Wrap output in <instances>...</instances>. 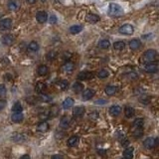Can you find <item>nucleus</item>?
<instances>
[{
    "instance_id": "f257e3e1",
    "label": "nucleus",
    "mask_w": 159,
    "mask_h": 159,
    "mask_svg": "<svg viewBox=\"0 0 159 159\" xmlns=\"http://www.w3.org/2000/svg\"><path fill=\"white\" fill-rule=\"evenodd\" d=\"M107 14L110 17H119L123 15V10L122 8V6H119L118 4L112 3L108 6V11Z\"/></svg>"
},
{
    "instance_id": "f03ea898",
    "label": "nucleus",
    "mask_w": 159,
    "mask_h": 159,
    "mask_svg": "<svg viewBox=\"0 0 159 159\" xmlns=\"http://www.w3.org/2000/svg\"><path fill=\"white\" fill-rule=\"evenodd\" d=\"M156 58H157V52L153 49H150V50H147V51L142 55V62L145 63V64L152 63L155 61Z\"/></svg>"
},
{
    "instance_id": "7ed1b4c3",
    "label": "nucleus",
    "mask_w": 159,
    "mask_h": 159,
    "mask_svg": "<svg viewBox=\"0 0 159 159\" xmlns=\"http://www.w3.org/2000/svg\"><path fill=\"white\" fill-rule=\"evenodd\" d=\"M158 144V138L153 137H147L143 141V146L146 149H154Z\"/></svg>"
},
{
    "instance_id": "20e7f679",
    "label": "nucleus",
    "mask_w": 159,
    "mask_h": 159,
    "mask_svg": "<svg viewBox=\"0 0 159 159\" xmlns=\"http://www.w3.org/2000/svg\"><path fill=\"white\" fill-rule=\"evenodd\" d=\"M144 70H145V72L150 73V74L156 73V72L158 71V65H157V63H154V62L148 63V64H146V65H145Z\"/></svg>"
},
{
    "instance_id": "39448f33",
    "label": "nucleus",
    "mask_w": 159,
    "mask_h": 159,
    "mask_svg": "<svg viewBox=\"0 0 159 159\" xmlns=\"http://www.w3.org/2000/svg\"><path fill=\"white\" fill-rule=\"evenodd\" d=\"M11 140L13 141V142H23V141L26 140V136L24 134H22V133H19V132H14L13 134L11 135Z\"/></svg>"
},
{
    "instance_id": "423d86ee",
    "label": "nucleus",
    "mask_w": 159,
    "mask_h": 159,
    "mask_svg": "<svg viewBox=\"0 0 159 159\" xmlns=\"http://www.w3.org/2000/svg\"><path fill=\"white\" fill-rule=\"evenodd\" d=\"M119 33L123 35H131L133 33V27L130 24H124L119 28Z\"/></svg>"
},
{
    "instance_id": "0eeeda50",
    "label": "nucleus",
    "mask_w": 159,
    "mask_h": 159,
    "mask_svg": "<svg viewBox=\"0 0 159 159\" xmlns=\"http://www.w3.org/2000/svg\"><path fill=\"white\" fill-rule=\"evenodd\" d=\"M20 6H21V3L19 0H10L8 2V9L11 11H17L19 10Z\"/></svg>"
},
{
    "instance_id": "6e6552de",
    "label": "nucleus",
    "mask_w": 159,
    "mask_h": 159,
    "mask_svg": "<svg viewBox=\"0 0 159 159\" xmlns=\"http://www.w3.org/2000/svg\"><path fill=\"white\" fill-rule=\"evenodd\" d=\"M70 125H71V118L68 115H65V117H63L60 119V126L62 128L67 129V128L70 127Z\"/></svg>"
},
{
    "instance_id": "1a4fd4ad",
    "label": "nucleus",
    "mask_w": 159,
    "mask_h": 159,
    "mask_svg": "<svg viewBox=\"0 0 159 159\" xmlns=\"http://www.w3.org/2000/svg\"><path fill=\"white\" fill-rule=\"evenodd\" d=\"M12 27V21L11 19L6 18L0 21V28L2 30H8Z\"/></svg>"
},
{
    "instance_id": "9d476101",
    "label": "nucleus",
    "mask_w": 159,
    "mask_h": 159,
    "mask_svg": "<svg viewBox=\"0 0 159 159\" xmlns=\"http://www.w3.org/2000/svg\"><path fill=\"white\" fill-rule=\"evenodd\" d=\"M80 141V137L78 135H73L71 136V137L68 139L67 141V144L69 147H75V146L78 145V143H79Z\"/></svg>"
},
{
    "instance_id": "9b49d317",
    "label": "nucleus",
    "mask_w": 159,
    "mask_h": 159,
    "mask_svg": "<svg viewBox=\"0 0 159 159\" xmlns=\"http://www.w3.org/2000/svg\"><path fill=\"white\" fill-rule=\"evenodd\" d=\"M24 119V115L22 112H13V114L11 115V120L15 123L22 122Z\"/></svg>"
},
{
    "instance_id": "f8f14e48",
    "label": "nucleus",
    "mask_w": 159,
    "mask_h": 159,
    "mask_svg": "<svg viewBox=\"0 0 159 159\" xmlns=\"http://www.w3.org/2000/svg\"><path fill=\"white\" fill-rule=\"evenodd\" d=\"M95 95V90H92V89H87L84 90V93H83V100H89L90 98H93Z\"/></svg>"
},
{
    "instance_id": "ddd939ff",
    "label": "nucleus",
    "mask_w": 159,
    "mask_h": 159,
    "mask_svg": "<svg viewBox=\"0 0 159 159\" xmlns=\"http://www.w3.org/2000/svg\"><path fill=\"white\" fill-rule=\"evenodd\" d=\"M36 19L39 23H45L48 19V15L46 12L39 11V12H37V14H36Z\"/></svg>"
},
{
    "instance_id": "4468645a",
    "label": "nucleus",
    "mask_w": 159,
    "mask_h": 159,
    "mask_svg": "<svg viewBox=\"0 0 159 159\" xmlns=\"http://www.w3.org/2000/svg\"><path fill=\"white\" fill-rule=\"evenodd\" d=\"M94 77V74L90 72H82L78 75V80L80 81H85V80H89V79H92Z\"/></svg>"
},
{
    "instance_id": "2eb2a0df",
    "label": "nucleus",
    "mask_w": 159,
    "mask_h": 159,
    "mask_svg": "<svg viewBox=\"0 0 159 159\" xmlns=\"http://www.w3.org/2000/svg\"><path fill=\"white\" fill-rule=\"evenodd\" d=\"M122 112V107L119 105H112V107H110V113L112 115V117H118Z\"/></svg>"
},
{
    "instance_id": "dca6fc26",
    "label": "nucleus",
    "mask_w": 159,
    "mask_h": 159,
    "mask_svg": "<svg viewBox=\"0 0 159 159\" xmlns=\"http://www.w3.org/2000/svg\"><path fill=\"white\" fill-rule=\"evenodd\" d=\"M140 46H141V42H140V40H138V39H132L129 42V48L131 50H133V51L138 50L140 48Z\"/></svg>"
},
{
    "instance_id": "f3484780",
    "label": "nucleus",
    "mask_w": 159,
    "mask_h": 159,
    "mask_svg": "<svg viewBox=\"0 0 159 159\" xmlns=\"http://www.w3.org/2000/svg\"><path fill=\"white\" fill-rule=\"evenodd\" d=\"M74 103H75V100H73L72 98H67L64 102H63L62 107H63L64 110H68V108L72 107L73 105H74Z\"/></svg>"
},
{
    "instance_id": "a211bd4d",
    "label": "nucleus",
    "mask_w": 159,
    "mask_h": 159,
    "mask_svg": "<svg viewBox=\"0 0 159 159\" xmlns=\"http://www.w3.org/2000/svg\"><path fill=\"white\" fill-rule=\"evenodd\" d=\"M48 129H49V124H48L46 122H42L37 125V130L41 133L47 132Z\"/></svg>"
},
{
    "instance_id": "6ab92c4d",
    "label": "nucleus",
    "mask_w": 159,
    "mask_h": 159,
    "mask_svg": "<svg viewBox=\"0 0 159 159\" xmlns=\"http://www.w3.org/2000/svg\"><path fill=\"white\" fill-rule=\"evenodd\" d=\"M86 20H87L88 22H90V23H97V22L100 21V16L98 15H95V14H88L87 17H86Z\"/></svg>"
},
{
    "instance_id": "aec40b11",
    "label": "nucleus",
    "mask_w": 159,
    "mask_h": 159,
    "mask_svg": "<svg viewBox=\"0 0 159 159\" xmlns=\"http://www.w3.org/2000/svg\"><path fill=\"white\" fill-rule=\"evenodd\" d=\"M133 153H134V149H133V147H126L124 149V151H123L122 155L124 156V158H126V159H132Z\"/></svg>"
},
{
    "instance_id": "412c9836",
    "label": "nucleus",
    "mask_w": 159,
    "mask_h": 159,
    "mask_svg": "<svg viewBox=\"0 0 159 159\" xmlns=\"http://www.w3.org/2000/svg\"><path fill=\"white\" fill-rule=\"evenodd\" d=\"M105 92L107 95H114L115 93L117 92V88L114 87V86H112V85L107 86L105 89Z\"/></svg>"
},
{
    "instance_id": "4be33fe9",
    "label": "nucleus",
    "mask_w": 159,
    "mask_h": 159,
    "mask_svg": "<svg viewBox=\"0 0 159 159\" xmlns=\"http://www.w3.org/2000/svg\"><path fill=\"white\" fill-rule=\"evenodd\" d=\"M85 113V107H76L74 108V110H73V114H74V117H83Z\"/></svg>"
},
{
    "instance_id": "5701e85b",
    "label": "nucleus",
    "mask_w": 159,
    "mask_h": 159,
    "mask_svg": "<svg viewBox=\"0 0 159 159\" xmlns=\"http://www.w3.org/2000/svg\"><path fill=\"white\" fill-rule=\"evenodd\" d=\"M2 42H3L5 45H8V46H10V45H12L14 43V37L10 34H7L2 38Z\"/></svg>"
},
{
    "instance_id": "b1692460",
    "label": "nucleus",
    "mask_w": 159,
    "mask_h": 159,
    "mask_svg": "<svg viewBox=\"0 0 159 159\" xmlns=\"http://www.w3.org/2000/svg\"><path fill=\"white\" fill-rule=\"evenodd\" d=\"M47 89V87H46V85L44 84V83H41V82H39V83H37V85H36V87H35V90H36V93H38V94H43V93Z\"/></svg>"
},
{
    "instance_id": "393cba45",
    "label": "nucleus",
    "mask_w": 159,
    "mask_h": 159,
    "mask_svg": "<svg viewBox=\"0 0 159 159\" xmlns=\"http://www.w3.org/2000/svg\"><path fill=\"white\" fill-rule=\"evenodd\" d=\"M60 113V108L58 105H53V107L49 110V115L50 117H57L58 114Z\"/></svg>"
},
{
    "instance_id": "a878e982",
    "label": "nucleus",
    "mask_w": 159,
    "mask_h": 159,
    "mask_svg": "<svg viewBox=\"0 0 159 159\" xmlns=\"http://www.w3.org/2000/svg\"><path fill=\"white\" fill-rule=\"evenodd\" d=\"M144 125V120L143 118H136L132 122V128H142Z\"/></svg>"
},
{
    "instance_id": "bb28decb",
    "label": "nucleus",
    "mask_w": 159,
    "mask_h": 159,
    "mask_svg": "<svg viewBox=\"0 0 159 159\" xmlns=\"http://www.w3.org/2000/svg\"><path fill=\"white\" fill-rule=\"evenodd\" d=\"M48 72H49V69H48L47 66L45 65H41L38 67V70H37V73L39 76H45L48 74Z\"/></svg>"
},
{
    "instance_id": "cd10ccee",
    "label": "nucleus",
    "mask_w": 159,
    "mask_h": 159,
    "mask_svg": "<svg viewBox=\"0 0 159 159\" xmlns=\"http://www.w3.org/2000/svg\"><path fill=\"white\" fill-rule=\"evenodd\" d=\"M74 69H75V65H74V63H72V62H67L64 66H63V70L67 73L73 72Z\"/></svg>"
},
{
    "instance_id": "c85d7f7f",
    "label": "nucleus",
    "mask_w": 159,
    "mask_h": 159,
    "mask_svg": "<svg viewBox=\"0 0 159 159\" xmlns=\"http://www.w3.org/2000/svg\"><path fill=\"white\" fill-rule=\"evenodd\" d=\"M134 110H133V107H125L124 108V115H125V117H127V118H130V117H132L133 115H134Z\"/></svg>"
},
{
    "instance_id": "c756f323",
    "label": "nucleus",
    "mask_w": 159,
    "mask_h": 159,
    "mask_svg": "<svg viewBox=\"0 0 159 159\" xmlns=\"http://www.w3.org/2000/svg\"><path fill=\"white\" fill-rule=\"evenodd\" d=\"M84 90V85L82 84V83L80 82H76L74 85H73V90H74L75 93H81L82 90Z\"/></svg>"
},
{
    "instance_id": "7c9ffc66",
    "label": "nucleus",
    "mask_w": 159,
    "mask_h": 159,
    "mask_svg": "<svg viewBox=\"0 0 159 159\" xmlns=\"http://www.w3.org/2000/svg\"><path fill=\"white\" fill-rule=\"evenodd\" d=\"M28 50L30 52H37L38 50H39V45H38V43L35 41H32L28 45Z\"/></svg>"
},
{
    "instance_id": "2f4dec72",
    "label": "nucleus",
    "mask_w": 159,
    "mask_h": 159,
    "mask_svg": "<svg viewBox=\"0 0 159 159\" xmlns=\"http://www.w3.org/2000/svg\"><path fill=\"white\" fill-rule=\"evenodd\" d=\"M113 48H114L115 50H117V51H122V50H123L125 48V43L122 41H117L113 44Z\"/></svg>"
},
{
    "instance_id": "473e14b6",
    "label": "nucleus",
    "mask_w": 159,
    "mask_h": 159,
    "mask_svg": "<svg viewBox=\"0 0 159 159\" xmlns=\"http://www.w3.org/2000/svg\"><path fill=\"white\" fill-rule=\"evenodd\" d=\"M132 135L135 138H140L143 135V129L142 128H133L132 130Z\"/></svg>"
},
{
    "instance_id": "72a5a7b5",
    "label": "nucleus",
    "mask_w": 159,
    "mask_h": 159,
    "mask_svg": "<svg viewBox=\"0 0 159 159\" xmlns=\"http://www.w3.org/2000/svg\"><path fill=\"white\" fill-rule=\"evenodd\" d=\"M12 110L13 112H21L23 110V107H22V105L20 103V102H16L12 107Z\"/></svg>"
},
{
    "instance_id": "f704fd0d",
    "label": "nucleus",
    "mask_w": 159,
    "mask_h": 159,
    "mask_svg": "<svg viewBox=\"0 0 159 159\" xmlns=\"http://www.w3.org/2000/svg\"><path fill=\"white\" fill-rule=\"evenodd\" d=\"M98 46L102 48V49H107V48L110 46V43L107 39H102L98 43Z\"/></svg>"
},
{
    "instance_id": "c9c22d12",
    "label": "nucleus",
    "mask_w": 159,
    "mask_h": 159,
    "mask_svg": "<svg viewBox=\"0 0 159 159\" xmlns=\"http://www.w3.org/2000/svg\"><path fill=\"white\" fill-rule=\"evenodd\" d=\"M82 30H83V27L81 26V25H74V26H72L70 28V32L72 33V34H78V33H80Z\"/></svg>"
},
{
    "instance_id": "e433bc0d",
    "label": "nucleus",
    "mask_w": 159,
    "mask_h": 159,
    "mask_svg": "<svg viewBox=\"0 0 159 159\" xmlns=\"http://www.w3.org/2000/svg\"><path fill=\"white\" fill-rule=\"evenodd\" d=\"M108 76H110V73H108V71H107L105 69L100 70V72L98 73V77L100 78V79H105V78H107Z\"/></svg>"
},
{
    "instance_id": "4c0bfd02",
    "label": "nucleus",
    "mask_w": 159,
    "mask_h": 159,
    "mask_svg": "<svg viewBox=\"0 0 159 159\" xmlns=\"http://www.w3.org/2000/svg\"><path fill=\"white\" fill-rule=\"evenodd\" d=\"M59 87H60V89L63 90H67L68 88H69V83H68V81H66V80H62V81H60L59 82Z\"/></svg>"
},
{
    "instance_id": "58836bf2",
    "label": "nucleus",
    "mask_w": 159,
    "mask_h": 159,
    "mask_svg": "<svg viewBox=\"0 0 159 159\" xmlns=\"http://www.w3.org/2000/svg\"><path fill=\"white\" fill-rule=\"evenodd\" d=\"M7 90L4 85H0V98H4L6 95Z\"/></svg>"
},
{
    "instance_id": "ea45409f",
    "label": "nucleus",
    "mask_w": 159,
    "mask_h": 159,
    "mask_svg": "<svg viewBox=\"0 0 159 159\" xmlns=\"http://www.w3.org/2000/svg\"><path fill=\"white\" fill-rule=\"evenodd\" d=\"M57 57V53L56 52H50L47 54V59L49 60V61H53V60H55Z\"/></svg>"
},
{
    "instance_id": "a19ab883",
    "label": "nucleus",
    "mask_w": 159,
    "mask_h": 159,
    "mask_svg": "<svg viewBox=\"0 0 159 159\" xmlns=\"http://www.w3.org/2000/svg\"><path fill=\"white\" fill-rule=\"evenodd\" d=\"M39 117L41 118L42 120H45V119H47L48 117H50V115H49V110H46V112L40 113V114H39Z\"/></svg>"
},
{
    "instance_id": "79ce46f5",
    "label": "nucleus",
    "mask_w": 159,
    "mask_h": 159,
    "mask_svg": "<svg viewBox=\"0 0 159 159\" xmlns=\"http://www.w3.org/2000/svg\"><path fill=\"white\" fill-rule=\"evenodd\" d=\"M40 98L42 100V102H50V100H52V98L50 97V95H43V94H41Z\"/></svg>"
},
{
    "instance_id": "37998d69",
    "label": "nucleus",
    "mask_w": 159,
    "mask_h": 159,
    "mask_svg": "<svg viewBox=\"0 0 159 159\" xmlns=\"http://www.w3.org/2000/svg\"><path fill=\"white\" fill-rule=\"evenodd\" d=\"M57 17L55 16V15H51V16H50V18H49V22L51 24H55L57 22Z\"/></svg>"
},
{
    "instance_id": "c03bdc74",
    "label": "nucleus",
    "mask_w": 159,
    "mask_h": 159,
    "mask_svg": "<svg viewBox=\"0 0 159 159\" xmlns=\"http://www.w3.org/2000/svg\"><path fill=\"white\" fill-rule=\"evenodd\" d=\"M128 144H129V141H128V139H126V138H123V139L122 140V145L124 146V147H127Z\"/></svg>"
},
{
    "instance_id": "a18cd8bd",
    "label": "nucleus",
    "mask_w": 159,
    "mask_h": 159,
    "mask_svg": "<svg viewBox=\"0 0 159 159\" xmlns=\"http://www.w3.org/2000/svg\"><path fill=\"white\" fill-rule=\"evenodd\" d=\"M5 107H6V102L3 100H0V110H3Z\"/></svg>"
},
{
    "instance_id": "49530a36",
    "label": "nucleus",
    "mask_w": 159,
    "mask_h": 159,
    "mask_svg": "<svg viewBox=\"0 0 159 159\" xmlns=\"http://www.w3.org/2000/svg\"><path fill=\"white\" fill-rule=\"evenodd\" d=\"M51 159H64V157H63L62 155H59V154H55V155H53Z\"/></svg>"
},
{
    "instance_id": "de8ad7c7",
    "label": "nucleus",
    "mask_w": 159,
    "mask_h": 159,
    "mask_svg": "<svg viewBox=\"0 0 159 159\" xmlns=\"http://www.w3.org/2000/svg\"><path fill=\"white\" fill-rule=\"evenodd\" d=\"M95 103H98V105H102V103H107V100H98L95 102Z\"/></svg>"
},
{
    "instance_id": "09e8293b",
    "label": "nucleus",
    "mask_w": 159,
    "mask_h": 159,
    "mask_svg": "<svg viewBox=\"0 0 159 159\" xmlns=\"http://www.w3.org/2000/svg\"><path fill=\"white\" fill-rule=\"evenodd\" d=\"M19 159H31V157H30V155H28V154H24V155H22Z\"/></svg>"
},
{
    "instance_id": "8fccbe9b",
    "label": "nucleus",
    "mask_w": 159,
    "mask_h": 159,
    "mask_svg": "<svg viewBox=\"0 0 159 159\" xmlns=\"http://www.w3.org/2000/svg\"><path fill=\"white\" fill-rule=\"evenodd\" d=\"M27 1H28V3H30V4H34L37 0H27Z\"/></svg>"
},
{
    "instance_id": "3c124183",
    "label": "nucleus",
    "mask_w": 159,
    "mask_h": 159,
    "mask_svg": "<svg viewBox=\"0 0 159 159\" xmlns=\"http://www.w3.org/2000/svg\"><path fill=\"white\" fill-rule=\"evenodd\" d=\"M40 1H42V2H45V1H46V0H40Z\"/></svg>"
},
{
    "instance_id": "603ef678",
    "label": "nucleus",
    "mask_w": 159,
    "mask_h": 159,
    "mask_svg": "<svg viewBox=\"0 0 159 159\" xmlns=\"http://www.w3.org/2000/svg\"><path fill=\"white\" fill-rule=\"evenodd\" d=\"M120 159H126V158H124V157H123V158H120Z\"/></svg>"
}]
</instances>
